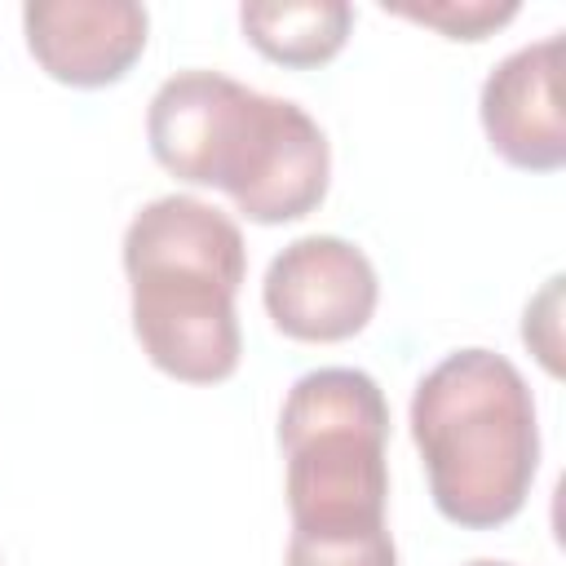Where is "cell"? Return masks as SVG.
<instances>
[{"label":"cell","mask_w":566,"mask_h":566,"mask_svg":"<svg viewBox=\"0 0 566 566\" xmlns=\"http://www.w3.org/2000/svg\"><path fill=\"white\" fill-rule=\"evenodd\" d=\"M133 336L172 380H230L243 354L234 314L248 274L243 230L195 195L150 199L124 230Z\"/></svg>","instance_id":"2"},{"label":"cell","mask_w":566,"mask_h":566,"mask_svg":"<svg viewBox=\"0 0 566 566\" xmlns=\"http://www.w3.org/2000/svg\"><path fill=\"white\" fill-rule=\"evenodd\" d=\"M239 27L279 66H323L345 49L354 9L345 0H252L239 9Z\"/></svg>","instance_id":"8"},{"label":"cell","mask_w":566,"mask_h":566,"mask_svg":"<svg viewBox=\"0 0 566 566\" xmlns=\"http://www.w3.org/2000/svg\"><path fill=\"white\" fill-rule=\"evenodd\" d=\"M31 57L71 88H106L146 49L150 18L137 0H31L22 4Z\"/></svg>","instance_id":"6"},{"label":"cell","mask_w":566,"mask_h":566,"mask_svg":"<svg viewBox=\"0 0 566 566\" xmlns=\"http://www.w3.org/2000/svg\"><path fill=\"white\" fill-rule=\"evenodd\" d=\"M411 438L429 473L433 509L491 531L522 513L539 469L535 398L495 349H455L411 394Z\"/></svg>","instance_id":"3"},{"label":"cell","mask_w":566,"mask_h":566,"mask_svg":"<svg viewBox=\"0 0 566 566\" xmlns=\"http://www.w3.org/2000/svg\"><path fill=\"white\" fill-rule=\"evenodd\" d=\"M389 402L358 367L305 371L279 411L287 455L292 535H367L385 531L389 504Z\"/></svg>","instance_id":"4"},{"label":"cell","mask_w":566,"mask_h":566,"mask_svg":"<svg viewBox=\"0 0 566 566\" xmlns=\"http://www.w3.org/2000/svg\"><path fill=\"white\" fill-rule=\"evenodd\" d=\"M464 566H513V562H495V557H478V562H464Z\"/></svg>","instance_id":"11"},{"label":"cell","mask_w":566,"mask_h":566,"mask_svg":"<svg viewBox=\"0 0 566 566\" xmlns=\"http://www.w3.org/2000/svg\"><path fill=\"white\" fill-rule=\"evenodd\" d=\"M146 142L159 168L226 190L256 226L301 221L323 203L332 177V146L305 106L203 66L155 88Z\"/></svg>","instance_id":"1"},{"label":"cell","mask_w":566,"mask_h":566,"mask_svg":"<svg viewBox=\"0 0 566 566\" xmlns=\"http://www.w3.org/2000/svg\"><path fill=\"white\" fill-rule=\"evenodd\" d=\"M562 75V31L513 49L491 66L478 115L491 150L526 172H557L566 164V119L557 97Z\"/></svg>","instance_id":"7"},{"label":"cell","mask_w":566,"mask_h":566,"mask_svg":"<svg viewBox=\"0 0 566 566\" xmlns=\"http://www.w3.org/2000/svg\"><path fill=\"white\" fill-rule=\"evenodd\" d=\"M287 566H398L389 526L367 535H292Z\"/></svg>","instance_id":"10"},{"label":"cell","mask_w":566,"mask_h":566,"mask_svg":"<svg viewBox=\"0 0 566 566\" xmlns=\"http://www.w3.org/2000/svg\"><path fill=\"white\" fill-rule=\"evenodd\" d=\"M261 301L283 336L336 345L371 323L380 279L358 243L340 234H301L270 261Z\"/></svg>","instance_id":"5"},{"label":"cell","mask_w":566,"mask_h":566,"mask_svg":"<svg viewBox=\"0 0 566 566\" xmlns=\"http://www.w3.org/2000/svg\"><path fill=\"white\" fill-rule=\"evenodd\" d=\"M385 13L433 27L447 40H486L517 18V0H385Z\"/></svg>","instance_id":"9"}]
</instances>
